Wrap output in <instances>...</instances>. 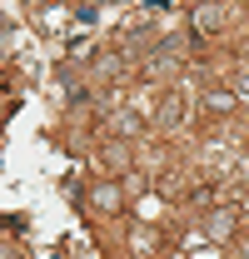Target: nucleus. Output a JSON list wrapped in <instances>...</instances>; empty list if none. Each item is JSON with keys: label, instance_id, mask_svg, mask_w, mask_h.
<instances>
[{"label": "nucleus", "instance_id": "4", "mask_svg": "<svg viewBox=\"0 0 249 259\" xmlns=\"http://www.w3.org/2000/svg\"><path fill=\"white\" fill-rule=\"evenodd\" d=\"M95 204H100V209H115V204H120V190H115V185H95Z\"/></svg>", "mask_w": 249, "mask_h": 259}, {"label": "nucleus", "instance_id": "5", "mask_svg": "<svg viewBox=\"0 0 249 259\" xmlns=\"http://www.w3.org/2000/svg\"><path fill=\"white\" fill-rule=\"evenodd\" d=\"M234 95H244V100H249V60L234 70Z\"/></svg>", "mask_w": 249, "mask_h": 259}, {"label": "nucleus", "instance_id": "3", "mask_svg": "<svg viewBox=\"0 0 249 259\" xmlns=\"http://www.w3.org/2000/svg\"><path fill=\"white\" fill-rule=\"evenodd\" d=\"M204 229H210V239H229V234H234V209H215V214L204 220Z\"/></svg>", "mask_w": 249, "mask_h": 259}, {"label": "nucleus", "instance_id": "2", "mask_svg": "<svg viewBox=\"0 0 249 259\" xmlns=\"http://www.w3.org/2000/svg\"><path fill=\"white\" fill-rule=\"evenodd\" d=\"M180 120H185V100H180V95H164V105H159V115H155V125H159V130H175Z\"/></svg>", "mask_w": 249, "mask_h": 259}, {"label": "nucleus", "instance_id": "1", "mask_svg": "<svg viewBox=\"0 0 249 259\" xmlns=\"http://www.w3.org/2000/svg\"><path fill=\"white\" fill-rule=\"evenodd\" d=\"M229 25V10L224 5H199L194 10V30H224Z\"/></svg>", "mask_w": 249, "mask_h": 259}]
</instances>
